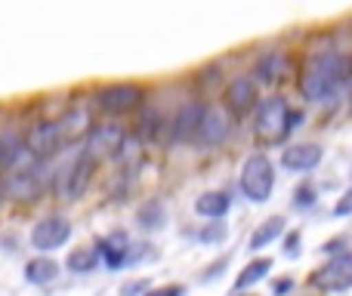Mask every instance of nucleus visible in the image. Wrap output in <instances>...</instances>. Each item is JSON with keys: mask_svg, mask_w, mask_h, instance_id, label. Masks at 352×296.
<instances>
[{"mask_svg": "<svg viewBox=\"0 0 352 296\" xmlns=\"http://www.w3.org/2000/svg\"><path fill=\"white\" fill-rule=\"evenodd\" d=\"M334 216H352V185L340 194V201L334 204Z\"/></svg>", "mask_w": 352, "mask_h": 296, "instance_id": "obj_29", "label": "nucleus"}, {"mask_svg": "<svg viewBox=\"0 0 352 296\" xmlns=\"http://www.w3.org/2000/svg\"><path fill=\"white\" fill-rule=\"evenodd\" d=\"M316 201H318L316 185L303 182V185L294 188V207H297V210H309V207H316Z\"/></svg>", "mask_w": 352, "mask_h": 296, "instance_id": "obj_26", "label": "nucleus"}, {"mask_svg": "<svg viewBox=\"0 0 352 296\" xmlns=\"http://www.w3.org/2000/svg\"><path fill=\"white\" fill-rule=\"evenodd\" d=\"M53 124H56V130H59L62 146H72V142H78V139H87L90 130H93V117L84 105H72V109H65Z\"/></svg>", "mask_w": 352, "mask_h": 296, "instance_id": "obj_10", "label": "nucleus"}, {"mask_svg": "<svg viewBox=\"0 0 352 296\" xmlns=\"http://www.w3.org/2000/svg\"><path fill=\"white\" fill-rule=\"evenodd\" d=\"M152 291V281L148 278H140V281H130V284L121 287V296H146Z\"/></svg>", "mask_w": 352, "mask_h": 296, "instance_id": "obj_28", "label": "nucleus"}, {"mask_svg": "<svg viewBox=\"0 0 352 296\" xmlns=\"http://www.w3.org/2000/svg\"><path fill=\"white\" fill-rule=\"evenodd\" d=\"M201 115H204V105L201 102H186L170 121V139L173 142H192L198 136L201 127Z\"/></svg>", "mask_w": 352, "mask_h": 296, "instance_id": "obj_15", "label": "nucleus"}, {"mask_svg": "<svg viewBox=\"0 0 352 296\" xmlns=\"http://www.w3.org/2000/svg\"><path fill=\"white\" fill-rule=\"evenodd\" d=\"M300 253V231H287L285 235V256H297Z\"/></svg>", "mask_w": 352, "mask_h": 296, "instance_id": "obj_31", "label": "nucleus"}, {"mask_svg": "<svg viewBox=\"0 0 352 296\" xmlns=\"http://www.w3.org/2000/svg\"><path fill=\"white\" fill-rule=\"evenodd\" d=\"M142 99H146V93H142V87L136 84H109L102 87V90H96V109L105 111V115H130V111H136L142 105Z\"/></svg>", "mask_w": 352, "mask_h": 296, "instance_id": "obj_5", "label": "nucleus"}, {"mask_svg": "<svg viewBox=\"0 0 352 296\" xmlns=\"http://www.w3.org/2000/svg\"><path fill=\"white\" fill-rule=\"evenodd\" d=\"M229 130H232L229 111L219 109V105H204L201 127H198V136H195V139H201L204 146H219V142L229 136Z\"/></svg>", "mask_w": 352, "mask_h": 296, "instance_id": "obj_11", "label": "nucleus"}, {"mask_svg": "<svg viewBox=\"0 0 352 296\" xmlns=\"http://www.w3.org/2000/svg\"><path fill=\"white\" fill-rule=\"evenodd\" d=\"M318 163H322V146H316V142H297V146H287L281 151V167L291 173H309Z\"/></svg>", "mask_w": 352, "mask_h": 296, "instance_id": "obj_13", "label": "nucleus"}, {"mask_svg": "<svg viewBox=\"0 0 352 296\" xmlns=\"http://www.w3.org/2000/svg\"><path fill=\"white\" fill-rule=\"evenodd\" d=\"M226 105H229L232 115H248V111H254L256 105H260L254 78H248V74L232 78L229 87H226Z\"/></svg>", "mask_w": 352, "mask_h": 296, "instance_id": "obj_12", "label": "nucleus"}, {"mask_svg": "<svg viewBox=\"0 0 352 296\" xmlns=\"http://www.w3.org/2000/svg\"><path fill=\"white\" fill-rule=\"evenodd\" d=\"M285 235H287V219L285 216H269V219H263V223L254 229L248 247L250 250H263V247L275 244L278 238H285Z\"/></svg>", "mask_w": 352, "mask_h": 296, "instance_id": "obj_17", "label": "nucleus"}, {"mask_svg": "<svg viewBox=\"0 0 352 296\" xmlns=\"http://www.w3.org/2000/svg\"><path fill=\"white\" fill-rule=\"evenodd\" d=\"M65 266H68V272H74V275H90L93 269L99 266L96 247H78V250H72V253H68V260H65Z\"/></svg>", "mask_w": 352, "mask_h": 296, "instance_id": "obj_24", "label": "nucleus"}, {"mask_svg": "<svg viewBox=\"0 0 352 296\" xmlns=\"http://www.w3.org/2000/svg\"><path fill=\"white\" fill-rule=\"evenodd\" d=\"M25 146H28L31 155H37L41 161H47V157H53V155H59L62 148V139H59V130H56V124L53 121H43V124H37L34 130L28 133V139H25Z\"/></svg>", "mask_w": 352, "mask_h": 296, "instance_id": "obj_14", "label": "nucleus"}, {"mask_svg": "<svg viewBox=\"0 0 352 296\" xmlns=\"http://www.w3.org/2000/svg\"><path fill=\"white\" fill-rule=\"evenodd\" d=\"M309 284L318 287V291H328V293H337V291H349L352 287V256L349 253H340L334 260H328L322 269L309 275Z\"/></svg>", "mask_w": 352, "mask_h": 296, "instance_id": "obj_7", "label": "nucleus"}, {"mask_svg": "<svg viewBox=\"0 0 352 296\" xmlns=\"http://www.w3.org/2000/svg\"><path fill=\"white\" fill-rule=\"evenodd\" d=\"M124 139H127V130L118 124H93L90 136L84 139V155H90L99 163L102 157H115Z\"/></svg>", "mask_w": 352, "mask_h": 296, "instance_id": "obj_8", "label": "nucleus"}, {"mask_svg": "<svg viewBox=\"0 0 352 296\" xmlns=\"http://www.w3.org/2000/svg\"><path fill=\"white\" fill-rule=\"evenodd\" d=\"M43 163L37 155H31L28 146L25 151L10 163V167L0 173V185H3V198L16 201V204H31V201L41 198L43 192Z\"/></svg>", "mask_w": 352, "mask_h": 296, "instance_id": "obj_2", "label": "nucleus"}, {"mask_svg": "<svg viewBox=\"0 0 352 296\" xmlns=\"http://www.w3.org/2000/svg\"><path fill=\"white\" fill-rule=\"evenodd\" d=\"M241 192L248 201L254 204H266L272 198V188H275V167L263 151H254L250 157H244L241 163Z\"/></svg>", "mask_w": 352, "mask_h": 296, "instance_id": "obj_4", "label": "nucleus"}, {"mask_svg": "<svg viewBox=\"0 0 352 296\" xmlns=\"http://www.w3.org/2000/svg\"><path fill=\"white\" fill-rule=\"evenodd\" d=\"M22 151H25V139L19 133H3L0 136V173H3V170L10 167L19 155H22Z\"/></svg>", "mask_w": 352, "mask_h": 296, "instance_id": "obj_25", "label": "nucleus"}, {"mask_svg": "<svg viewBox=\"0 0 352 296\" xmlns=\"http://www.w3.org/2000/svg\"><path fill=\"white\" fill-rule=\"evenodd\" d=\"M300 124H303V111H291L285 96H269L256 105L254 136L260 146H275V142H281Z\"/></svg>", "mask_w": 352, "mask_h": 296, "instance_id": "obj_3", "label": "nucleus"}, {"mask_svg": "<svg viewBox=\"0 0 352 296\" xmlns=\"http://www.w3.org/2000/svg\"><path fill=\"white\" fill-rule=\"evenodd\" d=\"M93 170H96V161H93L90 155H84V148H80L78 157H74V161L59 173V194L62 198L78 201L80 194L87 192V185H90Z\"/></svg>", "mask_w": 352, "mask_h": 296, "instance_id": "obj_6", "label": "nucleus"}, {"mask_svg": "<svg viewBox=\"0 0 352 296\" xmlns=\"http://www.w3.org/2000/svg\"><path fill=\"white\" fill-rule=\"evenodd\" d=\"M226 266H229V256H223V260H217V262H213V266H210V269H207V272H204V275H201V281H204V284H207V281L219 278V269H226Z\"/></svg>", "mask_w": 352, "mask_h": 296, "instance_id": "obj_32", "label": "nucleus"}, {"mask_svg": "<svg viewBox=\"0 0 352 296\" xmlns=\"http://www.w3.org/2000/svg\"><path fill=\"white\" fill-rule=\"evenodd\" d=\"M232 210V194L229 192H204L195 201V213L204 219H223Z\"/></svg>", "mask_w": 352, "mask_h": 296, "instance_id": "obj_19", "label": "nucleus"}, {"mask_svg": "<svg viewBox=\"0 0 352 296\" xmlns=\"http://www.w3.org/2000/svg\"><path fill=\"white\" fill-rule=\"evenodd\" d=\"M146 296H186V287L182 284H164V287H152Z\"/></svg>", "mask_w": 352, "mask_h": 296, "instance_id": "obj_30", "label": "nucleus"}, {"mask_svg": "<svg viewBox=\"0 0 352 296\" xmlns=\"http://www.w3.org/2000/svg\"><path fill=\"white\" fill-rule=\"evenodd\" d=\"M285 68H287V56L281 53V49H269L266 56H260L254 74H256V80H263V84H275V80L285 74Z\"/></svg>", "mask_w": 352, "mask_h": 296, "instance_id": "obj_20", "label": "nucleus"}, {"mask_svg": "<svg viewBox=\"0 0 352 296\" xmlns=\"http://www.w3.org/2000/svg\"><path fill=\"white\" fill-rule=\"evenodd\" d=\"M340 250H343V238H334V241H328L322 247V253H331V260H334V256H340Z\"/></svg>", "mask_w": 352, "mask_h": 296, "instance_id": "obj_33", "label": "nucleus"}, {"mask_svg": "<svg viewBox=\"0 0 352 296\" xmlns=\"http://www.w3.org/2000/svg\"><path fill=\"white\" fill-rule=\"evenodd\" d=\"M223 238H226V225L223 223H210L207 229L198 231V241L201 244H217V241H223Z\"/></svg>", "mask_w": 352, "mask_h": 296, "instance_id": "obj_27", "label": "nucleus"}, {"mask_svg": "<svg viewBox=\"0 0 352 296\" xmlns=\"http://www.w3.org/2000/svg\"><path fill=\"white\" fill-rule=\"evenodd\" d=\"M96 253H99V260H102L109 269L127 266V262H130V241H127V235H124V231H111L109 238H99Z\"/></svg>", "mask_w": 352, "mask_h": 296, "instance_id": "obj_16", "label": "nucleus"}, {"mask_svg": "<svg viewBox=\"0 0 352 296\" xmlns=\"http://www.w3.org/2000/svg\"><path fill=\"white\" fill-rule=\"evenodd\" d=\"M136 223H140V229H146V231H158V229H164V223H167V210H164V201H146V204L136 210Z\"/></svg>", "mask_w": 352, "mask_h": 296, "instance_id": "obj_22", "label": "nucleus"}, {"mask_svg": "<svg viewBox=\"0 0 352 296\" xmlns=\"http://www.w3.org/2000/svg\"><path fill=\"white\" fill-rule=\"evenodd\" d=\"M115 161H118V167H121L124 176H133L136 170L142 167V161H146V148H142L140 136H127V139L121 142V148H118Z\"/></svg>", "mask_w": 352, "mask_h": 296, "instance_id": "obj_18", "label": "nucleus"}, {"mask_svg": "<svg viewBox=\"0 0 352 296\" xmlns=\"http://www.w3.org/2000/svg\"><path fill=\"white\" fill-rule=\"evenodd\" d=\"M352 80V59L337 49H322V53L309 56L300 71V93L309 102H324L334 99Z\"/></svg>", "mask_w": 352, "mask_h": 296, "instance_id": "obj_1", "label": "nucleus"}, {"mask_svg": "<svg viewBox=\"0 0 352 296\" xmlns=\"http://www.w3.org/2000/svg\"><path fill=\"white\" fill-rule=\"evenodd\" d=\"M269 269H272V260H269V256H260V260L248 262V266L238 272V278H235V291H248V287H256V284H260V281L269 275Z\"/></svg>", "mask_w": 352, "mask_h": 296, "instance_id": "obj_23", "label": "nucleus"}, {"mask_svg": "<svg viewBox=\"0 0 352 296\" xmlns=\"http://www.w3.org/2000/svg\"><path fill=\"white\" fill-rule=\"evenodd\" d=\"M68 238H72V223L65 216H43L31 229V247L41 250V253H53Z\"/></svg>", "mask_w": 352, "mask_h": 296, "instance_id": "obj_9", "label": "nucleus"}, {"mask_svg": "<svg viewBox=\"0 0 352 296\" xmlns=\"http://www.w3.org/2000/svg\"><path fill=\"white\" fill-rule=\"evenodd\" d=\"M291 287H294V281H291V278H281V281H275L272 293H275V296H285L287 291H291Z\"/></svg>", "mask_w": 352, "mask_h": 296, "instance_id": "obj_34", "label": "nucleus"}, {"mask_svg": "<svg viewBox=\"0 0 352 296\" xmlns=\"http://www.w3.org/2000/svg\"><path fill=\"white\" fill-rule=\"evenodd\" d=\"M25 281L28 284H50V281H56V275H59V266H56V260H50V256H37V260H31L28 266H25Z\"/></svg>", "mask_w": 352, "mask_h": 296, "instance_id": "obj_21", "label": "nucleus"}]
</instances>
